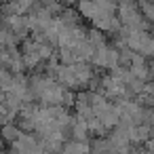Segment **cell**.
<instances>
[{
  "mask_svg": "<svg viewBox=\"0 0 154 154\" xmlns=\"http://www.w3.org/2000/svg\"><path fill=\"white\" fill-rule=\"evenodd\" d=\"M120 11V19L127 26V30H143V15L139 13V9L131 2H122L118 7Z\"/></svg>",
  "mask_w": 154,
  "mask_h": 154,
  "instance_id": "cell-1",
  "label": "cell"
},
{
  "mask_svg": "<svg viewBox=\"0 0 154 154\" xmlns=\"http://www.w3.org/2000/svg\"><path fill=\"white\" fill-rule=\"evenodd\" d=\"M91 150L87 148V143L85 141H68L66 146H63V154H89Z\"/></svg>",
  "mask_w": 154,
  "mask_h": 154,
  "instance_id": "cell-2",
  "label": "cell"
},
{
  "mask_svg": "<svg viewBox=\"0 0 154 154\" xmlns=\"http://www.w3.org/2000/svg\"><path fill=\"white\" fill-rule=\"evenodd\" d=\"M150 72H152V78H154V63L150 66Z\"/></svg>",
  "mask_w": 154,
  "mask_h": 154,
  "instance_id": "cell-5",
  "label": "cell"
},
{
  "mask_svg": "<svg viewBox=\"0 0 154 154\" xmlns=\"http://www.w3.org/2000/svg\"><path fill=\"white\" fill-rule=\"evenodd\" d=\"M141 9L146 11V15H148L150 19H154V5H141Z\"/></svg>",
  "mask_w": 154,
  "mask_h": 154,
  "instance_id": "cell-3",
  "label": "cell"
},
{
  "mask_svg": "<svg viewBox=\"0 0 154 154\" xmlns=\"http://www.w3.org/2000/svg\"><path fill=\"white\" fill-rule=\"evenodd\" d=\"M146 125H154V110L146 112Z\"/></svg>",
  "mask_w": 154,
  "mask_h": 154,
  "instance_id": "cell-4",
  "label": "cell"
}]
</instances>
